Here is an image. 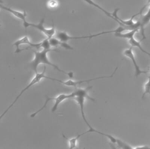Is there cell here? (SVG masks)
I'll return each instance as SVG.
<instances>
[{
	"mask_svg": "<svg viewBox=\"0 0 150 149\" xmlns=\"http://www.w3.org/2000/svg\"><path fill=\"white\" fill-rule=\"evenodd\" d=\"M49 51H59L57 49H43L42 51H34L35 54V57L34 59L29 64V66L30 68L36 73L38 72V67L40 64H47L50 66H52L54 69L57 70L59 72H63L66 75H67L70 78H72L73 77V73L72 72H67L63 70H60L57 65L54 64L53 63H51L47 56V54Z\"/></svg>",
	"mask_w": 150,
	"mask_h": 149,
	"instance_id": "obj_1",
	"label": "cell"
},
{
	"mask_svg": "<svg viewBox=\"0 0 150 149\" xmlns=\"http://www.w3.org/2000/svg\"><path fill=\"white\" fill-rule=\"evenodd\" d=\"M92 88V86H88L86 88H76L75 90L74 91L75 92V96L74 97L73 99L76 100L77 102V103L80 106V110H81V114L82 116V117L84 121V122L86 123V124L87 125V126L89 127V129L86 131V132H84L83 133L81 134V136L87 133H91V132H94V133H98L101 135L103 136H105V133H102L101 131H97L96 129H94L93 127H92L90 124L88 123L86 118V116L84 114V100L86 98L90 99L92 101H95V100L91 98L88 95V91Z\"/></svg>",
	"mask_w": 150,
	"mask_h": 149,
	"instance_id": "obj_2",
	"label": "cell"
},
{
	"mask_svg": "<svg viewBox=\"0 0 150 149\" xmlns=\"http://www.w3.org/2000/svg\"><path fill=\"white\" fill-rule=\"evenodd\" d=\"M75 96V92L74 91H73L72 93H69V94H64V93H62V94H60L59 95H57V96L56 97H54V98H52V97H49L48 96H46V101L45 102V103L44 105L42 106V107L39 109L38 110L36 111L35 112L32 113L30 116V117H34L39 112H40V111H42L43 109H44L46 107V105H47V103L49 101H51V100H53L54 101V105H53V108H52L51 109V111L52 112H54L57 109V107L59 106V105L62 102H63V101L67 99H73L74 97Z\"/></svg>",
	"mask_w": 150,
	"mask_h": 149,
	"instance_id": "obj_3",
	"label": "cell"
},
{
	"mask_svg": "<svg viewBox=\"0 0 150 149\" xmlns=\"http://www.w3.org/2000/svg\"><path fill=\"white\" fill-rule=\"evenodd\" d=\"M45 71H46V67H44V69L43 70V71L40 73H36V75L35 76V77L31 80V81L30 82V83L24 88L23 89L21 92L19 93V95L16 97V98L15 99V100L13 101V102L11 103V105L10 106H9V107L3 112V113L0 115V120L4 116V115L7 113V112L12 108V106L16 103V102L19 99V98L22 96V95L26 91L28 90V89H29L32 86H33V85L36 84V83H38L39 82H40V81L42 79V78H47V79H49V77H47V76H46L45 75Z\"/></svg>",
	"mask_w": 150,
	"mask_h": 149,
	"instance_id": "obj_4",
	"label": "cell"
},
{
	"mask_svg": "<svg viewBox=\"0 0 150 149\" xmlns=\"http://www.w3.org/2000/svg\"><path fill=\"white\" fill-rule=\"evenodd\" d=\"M44 21H45V18H43L40 20V22L38 24L29 23V22H28L26 20V21L23 22V26H24V27L25 29H26L28 27L32 26V27H34L36 29H38L39 31L43 33L47 36V38L50 39V38L52 37L55 34V33H56L55 29H54L53 25V27L52 28H50V29L46 28L43 25Z\"/></svg>",
	"mask_w": 150,
	"mask_h": 149,
	"instance_id": "obj_5",
	"label": "cell"
},
{
	"mask_svg": "<svg viewBox=\"0 0 150 149\" xmlns=\"http://www.w3.org/2000/svg\"><path fill=\"white\" fill-rule=\"evenodd\" d=\"M118 67H117L114 70V71L112 72V74L110 75V76H103V77H97V78H91V79H83V80H79V81H73V80H71V79H69L68 81H61V80H59V79H55V78H52V79L51 80H53V81H56L57 82H59L60 83H62L66 86H73V87H76L77 85H80V84H82L84 82H87V84H89V82L91 81H93V80H96V79H102V78H112L113 77V75H114L115 72H116V70H117Z\"/></svg>",
	"mask_w": 150,
	"mask_h": 149,
	"instance_id": "obj_6",
	"label": "cell"
},
{
	"mask_svg": "<svg viewBox=\"0 0 150 149\" xmlns=\"http://www.w3.org/2000/svg\"><path fill=\"white\" fill-rule=\"evenodd\" d=\"M22 44H27V45H29L30 47L35 48L38 50L41 48V42L38 43H33L30 42V41L29 39V37L25 36L24 37H22L21 39H18L13 44V46H16V50L15 51V53H19L21 51L19 47Z\"/></svg>",
	"mask_w": 150,
	"mask_h": 149,
	"instance_id": "obj_7",
	"label": "cell"
},
{
	"mask_svg": "<svg viewBox=\"0 0 150 149\" xmlns=\"http://www.w3.org/2000/svg\"><path fill=\"white\" fill-rule=\"evenodd\" d=\"M124 55L126 57H128L132 62L134 68H135V75L136 77H138L139 75H140L141 74H146L148 72L146 71H142L140 69L139 65H138L134 54L132 51V47L131 46L129 48H127L124 50Z\"/></svg>",
	"mask_w": 150,
	"mask_h": 149,
	"instance_id": "obj_8",
	"label": "cell"
},
{
	"mask_svg": "<svg viewBox=\"0 0 150 149\" xmlns=\"http://www.w3.org/2000/svg\"><path fill=\"white\" fill-rule=\"evenodd\" d=\"M0 8H2V9L9 12V13L12 14L13 16H15L17 18L22 20L23 21V22L26 21V17L27 16V14H26L25 11L20 12V11H16L15 9H12L9 8V7L4 6V5L1 4V2H0Z\"/></svg>",
	"mask_w": 150,
	"mask_h": 149,
	"instance_id": "obj_9",
	"label": "cell"
},
{
	"mask_svg": "<svg viewBox=\"0 0 150 149\" xmlns=\"http://www.w3.org/2000/svg\"><path fill=\"white\" fill-rule=\"evenodd\" d=\"M49 43L51 46V47H57L58 46H60V47H62L67 50H73V48L71 47L69 44H67L66 42L62 41L56 37H51L49 39Z\"/></svg>",
	"mask_w": 150,
	"mask_h": 149,
	"instance_id": "obj_10",
	"label": "cell"
},
{
	"mask_svg": "<svg viewBox=\"0 0 150 149\" xmlns=\"http://www.w3.org/2000/svg\"><path fill=\"white\" fill-rule=\"evenodd\" d=\"M140 22V26H139V29H141V34L142 35L143 39H145V36L144 34V27L149 23V22H150V7L148 9V12H146V14L142 16L141 20Z\"/></svg>",
	"mask_w": 150,
	"mask_h": 149,
	"instance_id": "obj_11",
	"label": "cell"
},
{
	"mask_svg": "<svg viewBox=\"0 0 150 149\" xmlns=\"http://www.w3.org/2000/svg\"><path fill=\"white\" fill-rule=\"evenodd\" d=\"M128 40L129 43L131 45V46H132V47H137L139 48V49L142 53H144L147 54L148 56L150 57V53H149V52L146 51V50H145L142 48V47L141 46V44H140V42H139V41H138L137 40H136L134 39V36L132 37H131V38H129V39H128Z\"/></svg>",
	"mask_w": 150,
	"mask_h": 149,
	"instance_id": "obj_12",
	"label": "cell"
},
{
	"mask_svg": "<svg viewBox=\"0 0 150 149\" xmlns=\"http://www.w3.org/2000/svg\"><path fill=\"white\" fill-rule=\"evenodd\" d=\"M139 28H137V29H134V30H129L128 32L127 33H122V32H120V33H115L114 35L116 36V37H120V38H124V39H129L132 37H133L135 34V33L138 30Z\"/></svg>",
	"mask_w": 150,
	"mask_h": 149,
	"instance_id": "obj_13",
	"label": "cell"
},
{
	"mask_svg": "<svg viewBox=\"0 0 150 149\" xmlns=\"http://www.w3.org/2000/svg\"><path fill=\"white\" fill-rule=\"evenodd\" d=\"M146 94H149L150 96V74L148 76V81L146 82V83L144 85V92L142 96V99L144 98V97Z\"/></svg>",
	"mask_w": 150,
	"mask_h": 149,
	"instance_id": "obj_14",
	"label": "cell"
},
{
	"mask_svg": "<svg viewBox=\"0 0 150 149\" xmlns=\"http://www.w3.org/2000/svg\"><path fill=\"white\" fill-rule=\"evenodd\" d=\"M47 5L50 8H54L56 6H57V3L56 1L54 0H50L48 2V4H47Z\"/></svg>",
	"mask_w": 150,
	"mask_h": 149,
	"instance_id": "obj_15",
	"label": "cell"
},
{
	"mask_svg": "<svg viewBox=\"0 0 150 149\" xmlns=\"http://www.w3.org/2000/svg\"><path fill=\"white\" fill-rule=\"evenodd\" d=\"M148 5H150V0H148V2H147V4L144 6H143L144 8H145Z\"/></svg>",
	"mask_w": 150,
	"mask_h": 149,
	"instance_id": "obj_16",
	"label": "cell"
},
{
	"mask_svg": "<svg viewBox=\"0 0 150 149\" xmlns=\"http://www.w3.org/2000/svg\"><path fill=\"white\" fill-rule=\"evenodd\" d=\"M0 27H1V25H0Z\"/></svg>",
	"mask_w": 150,
	"mask_h": 149,
	"instance_id": "obj_17",
	"label": "cell"
},
{
	"mask_svg": "<svg viewBox=\"0 0 150 149\" xmlns=\"http://www.w3.org/2000/svg\"><path fill=\"white\" fill-rule=\"evenodd\" d=\"M0 2H2V1H0Z\"/></svg>",
	"mask_w": 150,
	"mask_h": 149,
	"instance_id": "obj_18",
	"label": "cell"
}]
</instances>
